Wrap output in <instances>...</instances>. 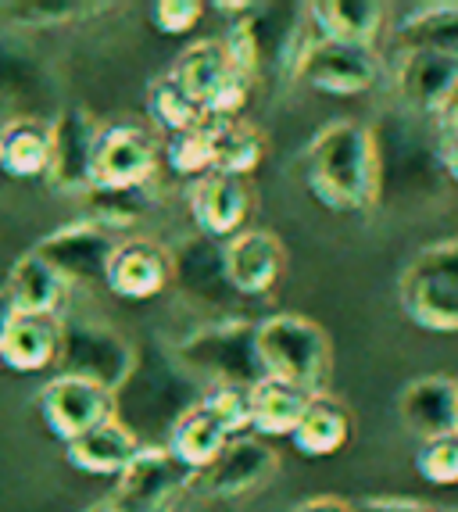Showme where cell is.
Instances as JSON below:
<instances>
[{
    "mask_svg": "<svg viewBox=\"0 0 458 512\" xmlns=\"http://www.w3.org/2000/svg\"><path fill=\"white\" fill-rule=\"evenodd\" d=\"M162 151L147 126L136 122H111L101 126L90 169V194H129L147 190L158 180Z\"/></svg>",
    "mask_w": 458,
    "mask_h": 512,
    "instance_id": "52a82bcc",
    "label": "cell"
},
{
    "mask_svg": "<svg viewBox=\"0 0 458 512\" xmlns=\"http://www.w3.org/2000/svg\"><path fill=\"white\" fill-rule=\"evenodd\" d=\"M15 319H18L15 305H11L8 291L0 287V355H4V344H8V333H11V326H15Z\"/></svg>",
    "mask_w": 458,
    "mask_h": 512,
    "instance_id": "ab89813d",
    "label": "cell"
},
{
    "mask_svg": "<svg viewBox=\"0 0 458 512\" xmlns=\"http://www.w3.org/2000/svg\"><path fill=\"white\" fill-rule=\"evenodd\" d=\"M172 283L169 248L144 237H122L104 273V287L122 301H151Z\"/></svg>",
    "mask_w": 458,
    "mask_h": 512,
    "instance_id": "2e32d148",
    "label": "cell"
},
{
    "mask_svg": "<svg viewBox=\"0 0 458 512\" xmlns=\"http://www.w3.org/2000/svg\"><path fill=\"white\" fill-rule=\"evenodd\" d=\"M433 140H437V162L444 180L458 183V129H433Z\"/></svg>",
    "mask_w": 458,
    "mask_h": 512,
    "instance_id": "74e56055",
    "label": "cell"
},
{
    "mask_svg": "<svg viewBox=\"0 0 458 512\" xmlns=\"http://www.w3.org/2000/svg\"><path fill=\"white\" fill-rule=\"evenodd\" d=\"M401 305L430 333H458V237L433 240L401 273Z\"/></svg>",
    "mask_w": 458,
    "mask_h": 512,
    "instance_id": "8992f818",
    "label": "cell"
},
{
    "mask_svg": "<svg viewBox=\"0 0 458 512\" xmlns=\"http://www.w3.org/2000/svg\"><path fill=\"white\" fill-rule=\"evenodd\" d=\"M51 133V162L47 176L58 194L86 197L90 194V169H94V147L101 137V122L86 104H61L54 119H47Z\"/></svg>",
    "mask_w": 458,
    "mask_h": 512,
    "instance_id": "8fae6325",
    "label": "cell"
},
{
    "mask_svg": "<svg viewBox=\"0 0 458 512\" xmlns=\"http://www.w3.org/2000/svg\"><path fill=\"white\" fill-rule=\"evenodd\" d=\"M290 512H355V502L337 498V495H315V498H305L301 505H294Z\"/></svg>",
    "mask_w": 458,
    "mask_h": 512,
    "instance_id": "f35d334b",
    "label": "cell"
},
{
    "mask_svg": "<svg viewBox=\"0 0 458 512\" xmlns=\"http://www.w3.org/2000/svg\"><path fill=\"white\" fill-rule=\"evenodd\" d=\"M212 133V172L247 180L265 158V133L244 119H204Z\"/></svg>",
    "mask_w": 458,
    "mask_h": 512,
    "instance_id": "f1b7e54d",
    "label": "cell"
},
{
    "mask_svg": "<svg viewBox=\"0 0 458 512\" xmlns=\"http://www.w3.org/2000/svg\"><path fill=\"white\" fill-rule=\"evenodd\" d=\"M4 122H8V119H4V115H0V137H4Z\"/></svg>",
    "mask_w": 458,
    "mask_h": 512,
    "instance_id": "ee69618b",
    "label": "cell"
},
{
    "mask_svg": "<svg viewBox=\"0 0 458 512\" xmlns=\"http://www.w3.org/2000/svg\"><path fill=\"white\" fill-rule=\"evenodd\" d=\"M36 405L43 412V423L51 427V434L58 441H76L79 434L94 430L97 423L115 416V398L104 387L79 380V376L58 373L54 380L43 384V391L36 394Z\"/></svg>",
    "mask_w": 458,
    "mask_h": 512,
    "instance_id": "5bb4252c",
    "label": "cell"
},
{
    "mask_svg": "<svg viewBox=\"0 0 458 512\" xmlns=\"http://www.w3.org/2000/svg\"><path fill=\"white\" fill-rule=\"evenodd\" d=\"M433 129H458V83L451 86L448 101H444L441 115L433 119Z\"/></svg>",
    "mask_w": 458,
    "mask_h": 512,
    "instance_id": "60d3db41",
    "label": "cell"
},
{
    "mask_svg": "<svg viewBox=\"0 0 458 512\" xmlns=\"http://www.w3.org/2000/svg\"><path fill=\"white\" fill-rule=\"evenodd\" d=\"M190 491H194V473L165 444H144L115 477L108 505L115 512H172L187 502Z\"/></svg>",
    "mask_w": 458,
    "mask_h": 512,
    "instance_id": "ba28073f",
    "label": "cell"
},
{
    "mask_svg": "<svg viewBox=\"0 0 458 512\" xmlns=\"http://www.w3.org/2000/svg\"><path fill=\"white\" fill-rule=\"evenodd\" d=\"M312 394L297 391V387L262 376L251 391H247V416H251V430L258 437H290L301 423Z\"/></svg>",
    "mask_w": 458,
    "mask_h": 512,
    "instance_id": "4316f807",
    "label": "cell"
},
{
    "mask_svg": "<svg viewBox=\"0 0 458 512\" xmlns=\"http://www.w3.org/2000/svg\"><path fill=\"white\" fill-rule=\"evenodd\" d=\"M172 512H194V509H190V505L183 502V505H176V509H172Z\"/></svg>",
    "mask_w": 458,
    "mask_h": 512,
    "instance_id": "7bdbcfd3",
    "label": "cell"
},
{
    "mask_svg": "<svg viewBox=\"0 0 458 512\" xmlns=\"http://www.w3.org/2000/svg\"><path fill=\"white\" fill-rule=\"evenodd\" d=\"M187 208L201 237L229 240L244 230L247 215H251V190H247V180L208 172L187 187Z\"/></svg>",
    "mask_w": 458,
    "mask_h": 512,
    "instance_id": "e0dca14e",
    "label": "cell"
},
{
    "mask_svg": "<svg viewBox=\"0 0 458 512\" xmlns=\"http://www.w3.org/2000/svg\"><path fill=\"white\" fill-rule=\"evenodd\" d=\"M86 512H115V509H111V505H108V498H104V502H94V505H90V509H86Z\"/></svg>",
    "mask_w": 458,
    "mask_h": 512,
    "instance_id": "b9f144b4",
    "label": "cell"
},
{
    "mask_svg": "<svg viewBox=\"0 0 458 512\" xmlns=\"http://www.w3.org/2000/svg\"><path fill=\"white\" fill-rule=\"evenodd\" d=\"M147 101H151V119L158 122L169 137H176V133H187V129H197L204 122L201 104L190 101V97L169 79V72H165L162 79H154Z\"/></svg>",
    "mask_w": 458,
    "mask_h": 512,
    "instance_id": "1f68e13d",
    "label": "cell"
},
{
    "mask_svg": "<svg viewBox=\"0 0 458 512\" xmlns=\"http://www.w3.org/2000/svg\"><path fill=\"white\" fill-rule=\"evenodd\" d=\"M355 512H444V509L433 502H423V498L380 495V498H362V502L355 505Z\"/></svg>",
    "mask_w": 458,
    "mask_h": 512,
    "instance_id": "8d00e7d4",
    "label": "cell"
},
{
    "mask_svg": "<svg viewBox=\"0 0 458 512\" xmlns=\"http://www.w3.org/2000/svg\"><path fill=\"white\" fill-rule=\"evenodd\" d=\"M169 351L201 391L212 387L251 391L265 376L255 348V323L237 316H219L212 323L194 326Z\"/></svg>",
    "mask_w": 458,
    "mask_h": 512,
    "instance_id": "7a4b0ae2",
    "label": "cell"
},
{
    "mask_svg": "<svg viewBox=\"0 0 458 512\" xmlns=\"http://www.w3.org/2000/svg\"><path fill=\"white\" fill-rule=\"evenodd\" d=\"M229 437L233 434L226 430V423L204 405V398H197V402L172 423L169 437H165V448L197 477V473L208 470V466L219 459V452L229 444Z\"/></svg>",
    "mask_w": 458,
    "mask_h": 512,
    "instance_id": "cb8c5ba5",
    "label": "cell"
},
{
    "mask_svg": "<svg viewBox=\"0 0 458 512\" xmlns=\"http://www.w3.org/2000/svg\"><path fill=\"white\" fill-rule=\"evenodd\" d=\"M444 512H455V509H444Z\"/></svg>",
    "mask_w": 458,
    "mask_h": 512,
    "instance_id": "bcb514c9",
    "label": "cell"
},
{
    "mask_svg": "<svg viewBox=\"0 0 458 512\" xmlns=\"http://www.w3.org/2000/svg\"><path fill=\"white\" fill-rule=\"evenodd\" d=\"M140 448H144V441L119 416H111L104 423H97L94 430L79 434L76 441H68L65 459L86 477H119Z\"/></svg>",
    "mask_w": 458,
    "mask_h": 512,
    "instance_id": "7402d4cb",
    "label": "cell"
},
{
    "mask_svg": "<svg viewBox=\"0 0 458 512\" xmlns=\"http://www.w3.org/2000/svg\"><path fill=\"white\" fill-rule=\"evenodd\" d=\"M204 18V4L197 0H158L151 8V22L165 36H187Z\"/></svg>",
    "mask_w": 458,
    "mask_h": 512,
    "instance_id": "d590c367",
    "label": "cell"
},
{
    "mask_svg": "<svg viewBox=\"0 0 458 512\" xmlns=\"http://www.w3.org/2000/svg\"><path fill=\"white\" fill-rule=\"evenodd\" d=\"M387 79H391L401 111L433 126V119L441 115L444 101H448L451 86L458 83V61L430 51H398Z\"/></svg>",
    "mask_w": 458,
    "mask_h": 512,
    "instance_id": "4fadbf2b",
    "label": "cell"
},
{
    "mask_svg": "<svg viewBox=\"0 0 458 512\" xmlns=\"http://www.w3.org/2000/svg\"><path fill=\"white\" fill-rule=\"evenodd\" d=\"M401 51H430L458 61V0L408 8L394 26Z\"/></svg>",
    "mask_w": 458,
    "mask_h": 512,
    "instance_id": "484cf974",
    "label": "cell"
},
{
    "mask_svg": "<svg viewBox=\"0 0 458 512\" xmlns=\"http://www.w3.org/2000/svg\"><path fill=\"white\" fill-rule=\"evenodd\" d=\"M54 97L51 69L43 58L15 36L0 33V115L15 108L18 119H36L33 111Z\"/></svg>",
    "mask_w": 458,
    "mask_h": 512,
    "instance_id": "d6986e66",
    "label": "cell"
},
{
    "mask_svg": "<svg viewBox=\"0 0 458 512\" xmlns=\"http://www.w3.org/2000/svg\"><path fill=\"white\" fill-rule=\"evenodd\" d=\"M51 162V133L43 119H8L0 137V169L11 180H36L47 176Z\"/></svg>",
    "mask_w": 458,
    "mask_h": 512,
    "instance_id": "f546056e",
    "label": "cell"
},
{
    "mask_svg": "<svg viewBox=\"0 0 458 512\" xmlns=\"http://www.w3.org/2000/svg\"><path fill=\"white\" fill-rule=\"evenodd\" d=\"M280 470V455L265 437L258 434H237L229 437V444L219 452V459L194 477V491L208 498H222V502H237V498L255 495L258 487H265Z\"/></svg>",
    "mask_w": 458,
    "mask_h": 512,
    "instance_id": "7c38bea8",
    "label": "cell"
},
{
    "mask_svg": "<svg viewBox=\"0 0 458 512\" xmlns=\"http://www.w3.org/2000/svg\"><path fill=\"white\" fill-rule=\"evenodd\" d=\"M61 326V348H58V366L65 376H79L90 384L119 391L129 380L136 366V348L119 326H111L108 319L90 316V312H72V316H58Z\"/></svg>",
    "mask_w": 458,
    "mask_h": 512,
    "instance_id": "5b68a950",
    "label": "cell"
},
{
    "mask_svg": "<svg viewBox=\"0 0 458 512\" xmlns=\"http://www.w3.org/2000/svg\"><path fill=\"white\" fill-rule=\"evenodd\" d=\"M383 58L376 47H351V43L308 36L294 61V79L330 97H358L380 86Z\"/></svg>",
    "mask_w": 458,
    "mask_h": 512,
    "instance_id": "9c48e42d",
    "label": "cell"
},
{
    "mask_svg": "<svg viewBox=\"0 0 458 512\" xmlns=\"http://www.w3.org/2000/svg\"><path fill=\"white\" fill-rule=\"evenodd\" d=\"M4 291H8L18 316L58 319V316H65V298L72 287H68L40 255L26 251V255L8 269Z\"/></svg>",
    "mask_w": 458,
    "mask_h": 512,
    "instance_id": "603a6c76",
    "label": "cell"
},
{
    "mask_svg": "<svg viewBox=\"0 0 458 512\" xmlns=\"http://www.w3.org/2000/svg\"><path fill=\"white\" fill-rule=\"evenodd\" d=\"M201 398V387L190 380V373L172 359V351H140L136 366L126 384L115 391V416L144 441V430H165L169 437L176 423L190 405Z\"/></svg>",
    "mask_w": 458,
    "mask_h": 512,
    "instance_id": "277c9868",
    "label": "cell"
},
{
    "mask_svg": "<svg viewBox=\"0 0 458 512\" xmlns=\"http://www.w3.org/2000/svg\"><path fill=\"white\" fill-rule=\"evenodd\" d=\"M172 258V283H179V291L194 298L197 305H226L229 298H237V291L226 280V265H222V240L208 237H190L183 240Z\"/></svg>",
    "mask_w": 458,
    "mask_h": 512,
    "instance_id": "ffe728a7",
    "label": "cell"
},
{
    "mask_svg": "<svg viewBox=\"0 0 458 512\" xmlns=\"http://www.w3.org/2000/svg\"><path fill=\"white\" fill-rule=\"evenodd\" d=\"M351 437V412L333 398L330 391L308 398V409L297 423V430L290 434L294 448L308 459H326L337 455Z\"/></svg>",
    "mask_w": 458,
    "mask_h": 512,
    "instance_id": "83f0119b",
    "label": "cell"
},
{
    "mask_svg": "<svg viewBox=\"0 0 458 512\" xmlns=\"http://www.w3.org/2000/svg\"><path fill=\"white\" fill-rule=\"evenodd\" d=\"M119 244L122 233L108 230L97 219H86L83 215V219L65 222V226L47 233V237H40L29 251L51 265L68 287H83V283H104L108 262Z\"/></svg>",
    "mask_w": 458,
    "mask_h": 512,
    "instance_id": "30bf717a",
    "label": "cell"
},
{
    "mask_svg": "<svg viewBox=\"0 0 458 512\" xmlns=\"http://www.w3.org/2000/svg\"><path fill=\"white\" fill-rule=\"evenodd\" d=\"M305 187L326 212L358 215L376 205V140L355 119H333L315 129L301 154Z\"/></svg>",
    "mask_w": 458,
    "mask_h": 512,
    "instance_id": "6da1fadb",
    "label": "cell"
},
{
    "mask_svg": "<svg viewBox=\"0 0 458 512\" xmlns=\"http://www.w3.org/2000/svg\"><path fill=\"white\" fill-rule=\"evenodd\" d=\"M255 348L265 376L305 394H326L333 376L330 333L308 316L276 312L255 323Z\"/></svg>",
    "mask_w": 458,
    "mask_h": 512,
    "instance_id": "3957f363",
    "label": "cell"
},
{
    "mask_svg": "<svg viewBox=\"0 0 458 512\" xmlns=\"http://www.w3.org/2000/svg\"><path fill=\"white\" fill-rule=\"evenodd\" d=\"M222 265L237 298H265L280 283L287 255L276 233L244 226L237 237L222 240Z\"/></svg>",
    "mask_w": 458,
    "mask_h": 512,
    "instance_id": "9a60e30c",
    "label": "cell"
},
{
    "mask_svg": "<svg viewBox=\"0 0 458 512\" xmlns=\"http://www.w3.org/2000/svg\"><path fill=\"white\" fill-rule=\"evenodd\" d=\"M455 437H458V405H455Z\"/></svg>",
    "mask_w": 458,
    "mask_h": 512,
    "instance_id": "f6af8a7d",
    "label": "cell"
},
{
    "mask_svg": "<svg viewBox=\"0 0 458 512\" xmlns=\"http://www.w3.org/2000/svg\"><path fill=\"white\" fill-rule=\"evenodd\" d=\"M165 162L176 176L183 180H201L212 172V133H208V122H201L197 129H187V133H176L165 144Z\"/></svg>",
    "mask_w": 458,
    "mask_h": 512,
    "instance_id": "d6a6232c",
    "label": "cell"
},
{
    "mask_svg": "<svg viewBox=\"0 0 458 512\" xmlns=\"http://www.w3.org/2000/svg\"><path fill=\"white\" fill-rule=\"evenodd\" d=\"M455 405H458V380L444 373L416 376L408 380L398 398L401 427L416 437L419 444L455 437Z\"/></svg>",
    "mask_w": 458,
    "mask_h": 512,
    "instance_id": "ac0fdd59",
    "label": "cell"
},
{
    "mask_svg": "<svg viewBox=\"0 0 458 512\" xmlns=\"http://www.w3.org/2000/svg\"><path fill=\"white\" fill-rule=\"evenodd\" d=\"M233 72L237 69L229 65V54H226V47H222V40L204 36V40L187 43V47L179 51V58L172 61V69H169V79L190 97V101L201 104V111H204V104L219 94V86L226 83Z\"/></svg>",
    "mask_w": 458,
    "mask_h": 512,
    "instance_id": "d4e9b609",
    "label": "cell"
},
{
    "mask_svg": "<svg viewBox=\"0 0 458 512\" xmlns=\"http://www.w3.org/2000/svg\"><path fill=\"white\" fill-rule=\"evenodd\" d=\"M305 15L315 36L351 47H376L391 22V8L380 0H315L305 4Z\"/></svg>",
    "mask_w": 458,
    "mask_h": 512,
    "instance_id": "44dd1931",
    "label": "cell"
},
{
    "mask_svg": "<svg viewBox=\"0 0 458 512\" xmlns=\"http://www.w3.org/2000/svg\"><path fill=\"white\" fill-rule=\"evenodd\" d=\"M8 18L15 26L29 29H51V26H68L79 18L101 11V4H72V0H29V4H4Z\"/></svg>",
    "mask_w": 458,
    "mask_h": 512,
    "instance_id": "836d02e7",
    "label": "cell"
},
{
    "mask_svg": "<svg viewBox=\"0 0 458 512\" xmlns=\"http://www.w3.org/2000/svg\"><path fill=\"white\" fill-rule=\"evenodd\" d=\"M58 348H61L58 319L18 316L8 333V344H4L0 362L8 369H15V373H43V369L58 366Z\"/></svg>",
    "mask_w": 458,
    "mask_h": 512,
    "instance_id": "4dcf8cb0",
    "label": "cell"
},
{
    "mask_svg": "<svg viewBox=\"0 0 458 512\" xmlns=\"http://www.w3.org/2000/svg\"><path fill=\"white\" fill-rule=\"evenodd\" d=\"M416 470L426 484L455 487L458 484V437H441L416 448Z\"/></svg>",
    "mask_w": 458,
    "mask_h": 512,
    "instance_id": "e575fe53",
    "label": "cell"
}]
</instances>
